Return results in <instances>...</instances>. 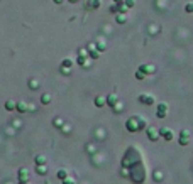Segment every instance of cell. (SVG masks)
<instances>
[{
	"instance_id": "15",
	"label": "cell",
	"mask_w": 193,
	"mask_h": 184,
	"mask_svg": "<svg viewBox=\"0 0 193 184\" xmlns=\"http://www.w3.org/2000/svg\"><path fill=\"white\" fill-rule=\"evenodd\" d=\"M58 177H59V179H63V181H64V179H68V172H66L64 169H59V171H58Z\"/></svg>"
},
{
	"instance_id": "25",
	"label": "cell",
	"mask_w": 193,
	"mask_h": 184,
	"mask_svg": "<svg viewBox=\"0 0 193 184\" xmlns=\"http://www.w3.org/2000/svg\"><path fill=\"white\" fill-rule=\"evenodd\" d=\"M96 47H98V51H105V44L103 42H96Z\"/></svg>"
},
{
	"instance_id": "8",
	"label": "cell",
	"mask_w": 193,
	"mask_h": 184,
	"mask_svg": "<svg viewBox=\"0 0 193 184\" xmlns=\"http://www.w3.org/2000/svg\"><path fill=\"white\" fill-rule=\"evenodd\" d=\"M105 100H107V103H109L110 107H115V105H117V101H119L117 95H109V96H107Z\"/></svg>"
},
{
	"instance_id": "13",
	"label": "cell",
	"mask_w": 193,
	"mask_h": 184,
	"mask_svg": "<svg viewBox=\"0 0 193 184\" xmlns=\"http://www.w3.org/2000/svg\"><path fill=\"white\" fill-rule=\"evenodd\" d=\"M36 164L38 166H44L46 164V157L44 155H36Z\"/></svg>"
},
{
	"instance_id": "34",
	"label": "cell",
	"mask_w": 193,
	"mask_h": 184,
	"mask_svg": "<svg viewBox=\"0 0 193 184\" xmlns=\"http://www.w3.org/2000/svg\"><path fill=\"white\" fill-rule=\"evenodd\" d=\"M54 2H56V3H63V0H54Z\"/></svg>"
},
{
	"instance_id": "29",
	"label": "cell",
	"mask_w": 193,
	"mask_h": 184,
	"mask_svg": "<svg viewBox=\"0 0 193 184\" xmlns=\"http://www.w3.org/2000/svg\"><path fill=\"white\" fill-rule=\"evenodd\" d=\"M181 137H190V132H188V130H183V132H181Z\"/></svg>"
},
{
	"instance_id": "17",
	"label": "cell",
	"mask_w": 193,
	"mask_h": 184,
	"mask_svg": "<svg viewBox=\"0 0 193 184\" xmlns=\"http://www.w3.org/2000/svg\"><path fill=\"white\" fill-rule=\"evenodd\" d=\"M124 3H125L127 9H132V7L135 5V0H124Z\"/></svg>"
},
{
	"instance_id": "18",
	"label": "cell",
	"mask_w": 193,
	"mask_h": 184,
	"mask_svg": "<svg viewBox=\"0 0 193 184\" xmlns=\"http://www.w3.org/2000/svg\"><path fill=\"white\" fill-rule=\"evenodd\" d=\"M36 171H38V174H46V172H48V167L46 166H38Z\"/></svg>"
},
{
	"instance_id": "24",
	"label": "cell",
	"mask_w": 193,
	"mask_h": 184,
	"mask_svg": "<svg viewBox=\"0 0 193 184\" xmlns=\"http://www.w3.org/2000/svg\"><path fill=\"white\" fill-rule=\"evenodd\" d=\"M117 7H119V10H120L122 14H125V10H127V7H125V5H122V3H119Z\"/></svg>"
},
{
	"instance_id": "10",
	"label": "cell",
	"mask_w": 193,
	"mask_h": 184,
	"mask_svg": "<svg viewBox=\"0 0 193 184\" xmlns=\"http://www.w3.org/2000/svg\"><path fill=\"white\" fill-rule=\"evenodd\" d=\"M41 103H42V105H49V103H51V95L44 93V95L41 96Z\"/></svg>"
},
{
	"instance_id": "7",
	"label": "cell",
	"mask_w": 193,
	"mask_h": 184,
	"mask_svg": "<svg viewBox=\"0 0 193 184\" xmlns=\"http://www.w3.org/2000/svg\"><path fill=\"white\" fill-rule=\"evenodd\" d=\"M15 110L19 111V113H25V111L29 110V107H27L24 101H17V103H15Z\"/></svg>"
},
{
	"instance_id": "4",
	"label": "cell",
	"mask_w": 193,
	"mask_h": 184,
	"mask_svg": "<svg viewBox=\"0 0 193 184\" xmlns=\"http://www.w3.org/2000/svg\"><path fill=\"white\" fill-rule=\"evenodd\" d=\"M139 73H142L144 76H146V74H151V73H154V68H153L151 64H141V66H139Z\"/></svg>"
},
{
	"instance_id": "21",
	"label": "cell",
	"mask_w": 193,
	"mask_h": 184,
	"mask_svg": "<svg viewBox=\"0 0 193 184\" xmlns=\"http://www.w3.org/2000/svg\"><path fill=\"white\" fill-rule=\"evenodd\" d=\"M88 56H90L92 59H96V57H98V53H96L95 49H90V54H88Z\"/></svg>"
},
{
	"instance_id": "30",
	"label": "cell",
	"mask_w": 193,
	"mask_h": 184,
	"mask_svg": "<svg viewBox=\"0 0 193 184\" xmlns=\"http://www.w3.org/2000/svg\"><path fill=\"white\" fill-rule=\"evenodd\" d=\"M54 125H56V127H61V120H59V118H54Z\"/></svg>"
},
{
	"instance_id": "33",
	"label": "cell",
	"mask_w": 193,
	"mask_h": 184,
	"mask_svg": "<svg viewBox=\"0 0 193 184\" xmlns=\"http://www.w3.org/2000/svg\"><path fill=\"white\" fill-rule=\"evenodd\" d=\"M78 0H70V3H76Z\"/></svg>"
},
{
	"instance_id": "3",
	"label": "cell",
	"mask_w": 193,
	"mask_h": 184,
	"mask_svg": "<svg viewBox=\"0 0 193 184\" xmlns=\"http://www.w3.org/2000/svg\"><path fill=\"white\" fill-rule=\"evenodd\" d=\"M139 101L144 103V105H153L154 103V96L153 95H141L139 96Z\"/></svg>"
},
{
	"instance_id": "2",
	"label": "cell",
	"mask_w": 193,
	"mask_h": 184,
	"mask_svg": "<svg viewBox=\"0 0 193 184\" xmlns=\"http://www.w3.org/2000/svg\"><path fill=\"white\" fill-rule=\"evenodd\" d=\"M159 135H163V137H164V140H168V142L174 139V133H173V132H171L170 129H164V127L159 130Z\"/></svg>"
},
{
	"instance_id": "1",
	"label": "cell",
	"mask_w": 193,
	"mask_h": 184,
	"mask_svg": "<svg viewBox=\"0 0 193 184\" xmlns=\"http://www.w3.org/2000/svg\"><path fill=\"white\" fill-rule=\"evenodd\" d=\"M166 113H168V105L166 103H159L157 105V118H164L166 117Z\"/></svg>"
},
{
	"instance_id": "12",
	"label": "cell",
	"mask_w": 193,
	"mask_h": 184,
	"mask_svg": "<svg viewBox=\"0 0 193 184\" xmlns=\"http://www.w3.org/2000/svg\"><path fill=\"white\" fill-rule=\"evenodd\" d=\"M100 7V0H88V9H98Z\"/></svg>"
},
{
	"instance_id": "26",
	"label": "cell",
	"mask_w": 193,
	"mask_h": 184,
	"mask_svg": "<svg viewBox=\"0 0 193 184\" xmlns=\"http://www.w3.org/2000/svg\"><path fill=\"white\" fill-rule=\"evenodd\" d=\"M78 64H81V66L85 64V56H80V57H78Z\"/></svg>"
},
{
	"instance_id": "22",
	"label": "cell",
	"mask_w": 193,
	"mask_h": 184,
	"mask_svg": "<svg viewBox=\"0 0 193 184\" xmlns=\"http://www.w3.org/2000/svg\"><path fill=\"white\" fill-rule=\"evenodd\" d=\"M185 10H186V12H193V2H192V3H186V5H185Z\"/></svg>"
},
{
	"instance_id": "32",
	"label": "cell",
	"mask_w": 193,
	"mask_h": 184,
	"mask_svg": "<svg viewBox=\"0 0 193 184\" xmlns=\"http://www.w3.org/2000/svg\"><path fill=\"white\" fill-rule=\"evenodd\" d=\"M115 3H124V0H114Z\"/></svg>"
},
{
	"instance_id": "6",
	"label": "cell",
	"mask_w": 193,
	"mask_h": 184,
	"mask_svg": "<svg viewBox=\"0 0 193 184\" xmlns=\"http://www.w3.org/2000/svg\"><path fill=\"white\" fill-rule=\"evenodd\" d=\"M135 120L137 118H129L127 120V130L129 132H137L139 130V125H135Z\"/></svg>"
},
{
	"instance_id": "23",
	"label": "cell",
	"mask_w": 193,
	"mask_h": 184,
	"mask_svg": "<svg viewBox=\"0 0 193 184\" xmlns=\"http://www.w3.org/2000/svg\"><path fill=\"white\" fill-rule=\"evenodd\" d=\"M29 86H31L32 90H38V88H39V85L36 83V81H29Z\"/></svg>"
},
{
	"instance_id": "31",
	"label": "cell",
	"mask_w": 193,
	"mask_h": 184,
	"mask_svg": "<svg viewBox=\"0 0 193 184\" xmlns=\"http://www.w3.org/2000/svg\"><path fill=\"white\" fill-rule=\"evenodd\" d=\"M117 10H119V7H117V5H112V7H110V12H117Z\"/></svg>"
},
{
	"instance_id": "19",
	"label": "cell",
	"mask_w": 193,
	"mask_h": 184,
	"mask_svg": "<svg viewBox=\"0 0 193 184\" xmlns=\"http://www.w3.org/2000/svg\"><path fill=\"white\" fill-rule=\"evenodd\" d=\"M115 20H117V24H124V22H125V15H124V14H119Z\"/></svg>"
},
{
	"instance_id": "5",
	"label": "cell",
	"mask_w": 193,
	"mask_h": 184,
	"mask_svg": "<svg viewBox=\"0 0 193 184\" xmlns=\"http://www.w3.org/2000/svg\"><path fill=\"white\" fill-rule=\"evenodd\" d=\"M146 133H147V137H149L151 140H157V139H159V132H157L154 127H147Z\"/></svg>"
},
{
	"instance_id": "28",
	"label": "cell",
	"mask_w": 193,
	"mask_h": 184,
	"mask_svg": "<svg viewBox=\"0 0 193 184\" xmlns=\"http://www.w3.org/2000/svg\"><path fill=\"white\" fill-rule=\"evenodd\" d=\"M63 184H75V181H73V179H70V177H68V179H64V181H63Z\"/></svg>"
},
{
	"instance_id": "9",
	"label": "cell",
	"mask_w": 193,
	"mask_h": 184,
	"mask_svg": "<svg viewBox=\"0 0 193 184\" xmlns=\"http://www.w3.org/2000/svg\"><path fill=\"white\" fill-rule=\"evenodd\" d=\"M71 66H73V61H71V59H63L61 69H71Z\"/></svg>"
},
{
	"instance_id": "27",
	"label": "cell",
	"mask_w": 193,
	"mask_h": 184,
	"mask_svg": "<svg viewBox=\"0 0 193 184\" xmlns=\"http://www.w3.org/2000/svg\"><path fill=\"white\" fill-rule=\"evenodd\" d=\"M135 78H137V79H144L146 76H144L142 73H139V71H137V73H135Z\"/></svg>"
},
{
	"instance_id": "20",
	"label": "cell",
	"mask_w": 193,
	"mask_h": 184,
	"mask_svg": "<svg viewBox=\"0 0 193 184\" xmlns=\"http://www.w3.org/2000/svg\"><path fill=\"white\" fill-rule=\"evenodd\" d=\"M154 181H157V183H159V181H163V174H161L159 171H157V172H154Z\"/></svg>"
},
{
	"instance_id": "14",
	"label": "cell",
	"mask_w": 193,
	"mask_h": 184,
	"mask_svg": "<svg viewBox=\"0 0 193 184\" xmlns=\"http://www.w3.org/2000/svg\"><path fill=\"white\" fill-rule=\"evenodd\" d=\"M5 108L7 110H15V101H12V100H9V101H5Z\"/></svg>"
},
{
	"instance_id": "16",
	"label": "cell",
	"mask_w": 193,
	"mask_h": 184,
	"mask_svg": "<svg viewBox=\"0 0 193 184\" xmlns=\"http://www.w3.org/2000/svg\"><path fill=\"white\" fill-rule=\"evenodd\" d=\"M180 144L181 145H188L190 144V137H180Z\"/></svg>"
},
{
	"instance_id": "11",
	"label": "cell",
	"mask_w": 193,
	"mask_h": 184,
	"mask_svg": "<svg viewBox=\"0 0 193 184\" xmlns=\"http://www.w3.org/2000/svg\"><path fill=\"white\" fill-rule=\"evenodd\" d=\"M105 103H107V100H105L103 96H96V98H95V105L98 107V108H100V107H103Z\"/></svg>"
}]
</instances>
